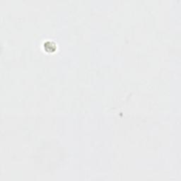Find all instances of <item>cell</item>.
<instances>
[{
  "label": "cell",
  "instance_id": "6da1fadb",
  "mask_svg": "<svg viewBox=\"0 0 181 181\" xmlns=\"http://www.w3.org/2000/svg\"><path fill=\"white\" fill-rule=\"evenodd\" d=\"M44 48L46 52H55L56 50V45L55 43L53 42H50V41H48V42L44 43Z\"/></svg>",
  "mask_w": 181,
  "mask_h": 181
}]
</instances>
